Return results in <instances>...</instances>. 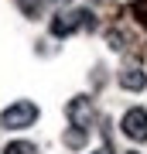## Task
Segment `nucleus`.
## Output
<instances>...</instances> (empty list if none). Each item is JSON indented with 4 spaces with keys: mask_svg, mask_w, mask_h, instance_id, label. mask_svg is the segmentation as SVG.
Returning a JSON list of instances; mask_svg holds the SVG:
<instances>
[{
    "mask_svg": "<svg viewBox=\"0 0 147 154\" xmlns=\"http://www.w3.org/2000/svg\"><path fill=\"white\" fill-rule=\"evenodd\" d=\"M120 86L127 89V93H144V89H147V75H144V69L127 65V69L120 72Z\"/></svg>",
    "mask_w": 147,
    "mask_h": 154,
    "instance_id": "nucleus-5",
    "label": "nucleus"
},
{
    "mask_svg": "<svg viewBox=\"0 0 147 154\" xmlns=\"http://www.w3.org/2000/svg\"><path fill=\"white\" fill-rule=\"evenodd\" d=\"M4 154H38V147H34L31 140H11L4 147Z\"/></svg>",
    "mask_w": 147,
    "mask_h": 154,
    "instance_id": "nucleus-7",
    "label": "nucleus"
},
{
    "mask_svg": "<svg viewBox=\"0 0 147 154\" xmlns=\"http://www.w3.org/2000/svg\"><path fill=\"white\" fill-rule=\"evenodd\" d=\"M86 140H89V130H86V127H69V130H65V144H69L72 151L86 147Z\"/></svg>",
    "mask_w": 147,
    "mask_h": 154,
    "instance_id": "nucleus-6",
    "label": "nucleus"
},
{
    "mask_svg": "<svg viewBox=\"0 0 147 154\" xmlns=\"http://www.w3.org/2000/svg\"><path fill=\"white\" fill-rule=\"evenodd\" d=\"M79 28H93V14L89 11H58L51 17V34L55 38H69Z\"/></svg>",
    "mask_w": 147,
    "mask_h": 154,
    "instance_id": "nucleus-2",
    "label": "nucleus"
},
{
    "mask_svg": "<svg viewBox=\"0 0 147 154\" xmlns=\"http://www.w3.org/2000/svg\"><path fill=\"white\" fill-rule=\"evenodd\" d=\"M34 120H38V106L31 99H17V103H11L0 113V127L4 130H24V127H34Z\"/></svg>",
    "mask_w": 147,
    "mask_h": 154,
    "instance_id": "nucleus-1",
    "label": "nucleus"
},
{
    "mask_svg": "<svg viewBox=\"0 0 147 154\" xmlns=\"http://www.w3.org/2000/svg\"><path fill=\"white\" fill-rule=\"evenodd\" d=\"M65 116H69V123H72V127H89V123H93V116H96L93 99H89V96H75V99H69Z\"/></svg>",
    "mask_w": 147,
    "mask_h": 154,
    "instance_id": "nucleus-4",
    "label": "nucleus"
},
{
    "mask_svg": "<svg viewBox=\"0 0 147 154\" xmlns=\"http://www.w3.org/2000/svg\"><path fill=\"white\" fill-rule=\"evenodd\" d=\"M130 154H137V151H130Z\"/></svg>",
    "mask_w": 147,
    "mask_h": 154,
    "instance_id": "nucleus-9",
    "label": "nucleus"
},
{
    "mask_svg": "<svg viewBox=\"0 0 147 154\" xmlns=\"http://www.w3.org/2000/svg\"><path fill=\"white\" fill-rule=\"evenodd\" d=\"M93 154H109V147H99V151H93Z\"/></svg>",
    "mask_w": 147,
    "mask_h": 154,
    "instance_id": "nucleus-8",
    "label": "nucleus"
},
{
    "mask_svg": "<svg viewBox=\"0 0 147 154\" xmlns=\"http://www.w3.org/2000/svg\"><path fill=\"white\" fill-rule=\"evenodd\" d=\"M120 130H123V137H130L133 144H147V110L144 106L127 110L123 120H120Z\"/></svg>",
    "mask_w": 147,
    "mask_h": 154,
    "instance_id": "nucleus-3",
    "label": "nucleus"
}]
</instances>
